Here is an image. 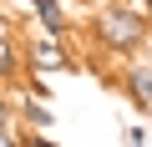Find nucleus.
I'll return each instance as SVG.
<instances>
[{"label": "nucleus", "instance_id": "f03ea898", "mask_svg": "<svg viewBox=\"0 0 152 147\" xmlns=\"http://www.w3.org/2000/svg\"><path fill=\"white\" fill-rule=\"evenodd\" d=\"M15 76H26V56H20V46H15L10 20L0 15V81H15Z\"/></svg>", "mask_w": 152, "mask_h": 147}, {"label": "nucleus", "instance_id": "7ed1b4c3", "mask_svg": "<svg viewBox=\"0 0 152 147\" xmlns=\"http://www.w3.org/2000/svg\"><path fill=\"white\" fill-rule=\"evenodd\" d=\"M31 66H46V71H71V51H61V36H46V41H31Z\"/></svg>", "mask_w": 152, "mask_h": 147}, {"label": "nucleus", "instance_id": "1a4fd4ad", "mask_svg": "<svg viewBox=\"0 0 152 147\" xmlns=\"http://www.w3.org/2000/svg\"><path fill=\"white\" fill-rule=\"evenodd\" d=\"M0 127H10V102H5V86H0Z\"/></svg>", "mask_w": 152, "mask_h": 147}, {"label": "nucleus", "instance_id": "0eeeda50", "mask_svg": "<svg viewBox=\"0 0 152 147\" xmlns=\"http://www.w3.org/2000/svg\"><path fill=\"white\" fill-rule=\"evenodd\" d=\"M127 147H147V132L142 127H127Z\"/></svg>", "mask_w": 152, "mask_h": 147}, {"label": "nucleus", "instance_id": "39448f33", "mask_svg": "<svg viewBox=\"0 0 152 147\" xmlns=\"http://www.w3.org/2000/svg\"><path fill=\"white\" fill-rule=\"evenodd\" d=\"M127 91H132V102H137L142 112H152V71L132 66V71H127Z\"/></svg>", "mask_w": 152, "mask_h": 147}, {"label": "nucleus", "instance_id": "423d86ee", "mask_svg": "<svg viewBox=\"0 0 152 147\" xmlns=\"http://www.w3.org/2000/svg\"><path fill=\"white\" fill-rule=\"evenodd\" d=\"M20 117H26V122H31V127H51V122H56V117H51V102H46V107H41V102H36V97H31V102H20Z\"/></svg>", "mask_w": 152, "mask_h": 147}, {"label": "nucleus", "instance_id": "9d476101", "mask_svg": "<svg viewBox=\"0 0 152 147\" xmlns=\"http://www.w3.org/2000/svg\"><path fill=\"white\" fill-rule=\"evenodd\" d=\"M0 147H20V137H15L10 127H0Z\"/></svg>", "mask_w": 152, "mask_h": 147}, {"label": "nucleus", "instance_id": "20e7f679", "mask_svg": "<svg viewBox=\"0 0 152 147\" xmlns=\"http://www.w3.org/2000/svg\"><path fill=\"white\" fill-rule=\"evenodd\" d=\"M26 5L41 15L46 36H66V15H61V0H26Z\"/></svg>", "mask_w": 152, "mask_h": 147}, {"label": "nucleus", "instance_id": "9b49d317", "mask_svg": "<svg viewBox=\"0 0 152 147\" xmlns=\"http://www.w3.org/2000/svg\"><path fill=\"white\" fill-rule=\"evenodd\" d=\"M137 5H147V10H152V0H137Z\"/></svg>", "mask_w": 152, "mask_h": 147}, {"label": "nucleus", "instance_id": "f8f14e48", "mask_svg": "<svg viewBox=\"0 0 152 147\" xmlns=\"http://www.w3.org/2000/svg\"><path fill=\"white\" fill-rule=\"evenodd\" d=\"M0 5H10V0H0Z\"/></svg>", "mask_w": 152, "mask_h": 147}, {"label": "nucleus", "instance_id": "f257e3e1", "mask_svg": "<svg viewBox=\"0 0 152 147\" xmlns=\"http://www.w3.org/2000/svg\"><path fill=\"white\" fill-rule=\"evenodd\" d=\"M91 36H96L102 51L127 56V51H137V46L147 41V15L132 10V5H102L96 20H91Z\"/></svg>", "mask_w": 152, "mask_h": 147}, {"label": "nucleus", "instance_id": "6e6552de", "mask_svg": "<svg viewBox=\"0 0 152 147\" xmlns=\"http://www.w3.org/2000/svg\"><path fill=\"white\" fill-rule=\"evenodd\" d=\"M20 147H56V142H46L41 132H31V137H20Z\"/></svg>", "mask_w": 152, "mask_h": 147}]
</instances>
